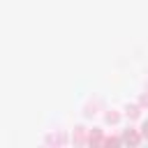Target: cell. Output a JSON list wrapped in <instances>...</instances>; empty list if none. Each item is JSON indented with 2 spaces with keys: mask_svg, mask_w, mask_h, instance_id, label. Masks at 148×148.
I'll list each match as a JSON object with an SVG mask.
<instances>
[{
  "mask_svg": "<svg viewBox=\"0 0 148 148\" xmlns=\"http://www.w3.org/2000/svg\"><path fill=\"white\" fill-rule=\"evenodd\" d=\"M130 143H139V134H134V132H127V136H125Z\"/></svg>",
  "mask_w": 148,
  "mask_h": 148,
  "instance_id": "obj_1",
  "label": "cell"
},
{
  "mask_svg": "<svg viewBox=\"0 0 148 148\" xmlns=\"http://www.w3.org/2000/svg\"><path fill=\"white\" fill-rule=\"evenodd\" d=\"M143 136H148V123H143Z\"/></svg>",
  "mask_w": 148,
  "mask_h": 148,
  "instance_id": "obj_2",
  "label": "cell"
}]
</instances>
